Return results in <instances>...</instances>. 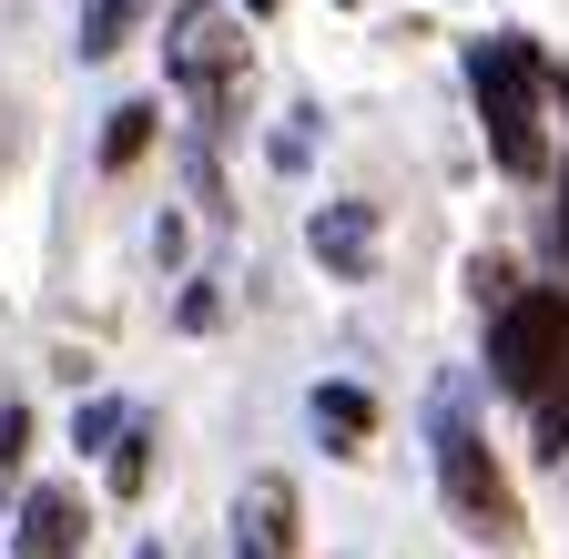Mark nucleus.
<instances>
[{"label": "nucleus", "mask_w": 569, "mask_h": 559, "mask_svg": "<svg viewBox=\"0 0 569 559\" xmlns=\"http://www.w3.org/2000/svg\"><path fill=\"white\" fill-rule=\"evenodd\" d=\"M468 82H478V122H488V153L498 173H549V132H539V51L529 41H478L468 51Z\"/></svg>", "instance_id": "f257e3e1"}, {"label": "nucleus", "mask_w": 569, "mask_h": 559, "mask_svg": "<svg viewBox=\"0 0 569 559\" xmlns=\"http://www.w3.org/2000/svg\"><path fill=\"white\" fill-rule=\"evenodd\" d=\"M163 61H173L183 102H193L213 132H224V122H234V102H244V41H234V21L213 11V0H183L173 31H163Z\"/></svg>", "instance_id": "f03ea898"}, {"label": "nucleus", "mask_w": 569, "mask_h": 559, "mask_svg": "<svg viewBox=\"0 0 569 559\" xmlns=\"http://www.w3.org/2000/svg\"><path fill=\"white\" fill-rule=\"evenodd\" d=\"M438 488H448V509H458V529L468 539H488V549H509L519 539V488H509V468L488 458V438L478 428H438Z\"/></svg>", "instance_id": "7ed1b4c3"}, {"label": "nucleus", "mask_w": 569, "mask_h": 559, "mask_svg": "<svg viewBox=\"0 0 569 559\" xmlns=\"http://www.w3.org/2000/svg\"><path fill=\"white\" fill-rule=\"evenodd\" d=\"M559 357H569V296H559V286H529V296L498 306L488 367H498V387H509V397H539V387L559 377Z\"/></svg>", "instance_id": "20e7f679"}, {"label": "nucleus", "mask_w": 569, "mask_h": 559, "mask_svg": "<svg viewBox=\"0 0 569 559\" xmlns=\"http://www.w3.org/2000/svg\"><path fill=\"white\" fill-rule=\"evenodd\" d=\"M234 559H296V478H244L234 499Z\"/></svg>", "instance_id": "39448f33"}, {"label": "nucleus", "mask_w": 569, "mask_h": 559, "mask_svg": "<svg viewBox=\"0 0 569 559\" xmlns=\"http://www.w3.org/2000/svg\"><path fill=\"white\" fill-rule=\"evenodd\" d=\"M82 539H92V509H82V488H31L21 499V539H11V559H82Z\"/></svg>", "instance_id": "423d86ee"}, {"label": "nucleus", "mask_w": 569, "mask_h": 559, "mask_svg": "<svg viewBox=\"0 0 569 559\" xmlns=\"http://www.w3.org/2000/svg\"><path fill=\"white\" fill-rule=\"evenodd\" d=\"M306 244H316L326 274H346V286H356V274L377 264V203H326V214L306 224Z\"/></svg>", "instance_id": "0eeeda50"}, {"label": "nucleus", "mask_w": 569, "mask_h": 559, "mask_svg": "<svg viewBox=\"0 0 569 559\" xmlns=\"http://www.w3.org/2000/svg\"><path fill=\"white\" fill-rule=\"evenodd\" d=\"M316 428H326L336 448H367V428H377V397H367V387H316Z\"/></svg>", "instance_id": "6e6552de"}, {"label": "nucleus", "mask_w": 569, "mask_h": 559, "mask_svg": "<svg viewBox=\"0 0 569 559\" xmlns=\"http://www.w3.org/2000/svg\"><path fill=\"white\" fill-rule=\"evenodd\" d=\"M142 11H153V0H82V61H112Z\"/></svg>", "instance_id": "1a4fd4ad"}, {"label": "nucleus", "mask_w": 569, "mask_h": 559, "mask_svg": "<svg viewBox=\"0 0 569 559\" xmlns=\"http://www.w3.org/2000/svg\"><path fill=\"white\" fill-rule=\"evenodd\" d=\"M142 153H153V102H122V112H112V132H102V163H112V173H132Z\"/></svg>", "instance_id": "9d476101"}, {"label": "nucleus", "mask_w": 569, "mask_h": 559, "mask_svg": "<svg viewBox=\"0 0 569 559\" xmlns=\"http://www.w3.org/2000/svg\"><path fill=\"white\" fill-rule=\"evenodd\" d=\"M142 478H153V428L122 417V438H112V488H122V499H142Z\"/></svg>", "instance_id": "9b49d317"}, {"label": "nucleus", "mask_w": 569, "mask_h": 559, "mask_svg": "<svg viewBox=\"0 0 569 559\" xmlns=\"http://www.w3.org/2000/svg\"><path fill=\"white\" fill-rule=\"evenodd\" d=\"M529 407H539V448H549V458H569V357H559V377H549Z\"/></svg>", "instance_id": "f8f14e48"}, {"label": "nucleus", "mask_w": 569, "mask_h": 559, "mask_svg": "<svg viewBox=\"0 0 569 559\" xmlns=\"http://www.w3.org/2000/svg\"><path fill=\"white\" fill-rule=\"evenodd\" d=\"M21 438H31V417H21V407H0V468L21 458Z\"/></svg>", "instance_id": "ddd939ff"}, {"label": "nucleus", "mask_w": 569, "mask_h": 559, "mask_svg": "<svg viewBox=\"0 0 569 559\" xmlns=\"http://www.w3.org/2000/svg\"><path fill=\"white\" fill-rule=\"evenodd\" d=\"M244 11H254V21H264V11H274V0H244Z\"/></svg>", "instance_id": "4468645a"}, {"label": "nucleus", "mask_w": 569, "mask_h": 559, "mask_svg": "<svg viewBox=\"0 0 569 559\" xmlns=\"http://www.w3.org/2000/svg\"><path fill=\"white\" fill-rule=\"evenodd\" d=\"M559 244H569V203H559Z\"/></svg>", "instance_id": "2eb2a0df"}]
</instances>
